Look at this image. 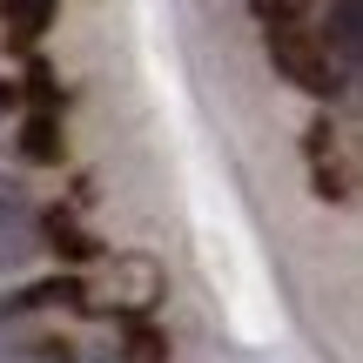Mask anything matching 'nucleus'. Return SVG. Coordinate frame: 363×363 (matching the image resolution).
<instances>
[{
    "instance_id": "obj_2",
    "label": "nucleus",
    "mask_w": 363,
    "mask_h": 363,
    "mask_svg": "<svg viewBox=\"0 0 363 363\" xmlns=\"http://www.w3.org/2000/svg\"><path fill=\"white\" fill-rule=\"evenodd\" d=\"M162 296H169V276H162V262H155V256H142V249H121V256L101 269V283H88V289H81V310L148 316Z\"/></svg>"
},
{
    "instance_id": "obj_5",
    "label": "nucleus",
    "mask_w": 363,
    "mask_h": 363,
    "mask_svg": "<svg viewBox=\"0 0 363 363\" xmlns=\"http://www.w3.org/2000/svg\"><path fill=\"white\" fill-rule=\"evenodd\" d=\"M323 48L337 54V67H343V74H357V54H363V0H330Z\"/></svg>"
},
{
    "instance_id": "obj_3",
    "label": "nucleus",
    "mask_w": 363,
    "mask_h": 363,
    "mask_svg": "<svg viewBox=\"0 0 363 363\" xmlns=\"http://www.w3.org/2000/svg\"><path fill=\"white\" fill-rule=\"evenodd\" d=\"M34 249H40V208H34V195H27V182L0 175V276L21 269Z\"/></svg>"
},
{
    "instance_id": "obj_7",
    "label": "nucleus",
    "mask_w": 363,
    "mask_h": 363,
    "mask_svg": "<svg viewBox=\"0 0 363 363\" xmlns=\"http://www.w3.org/2000/svg\"><path fill=\"white\" fill-rule=\"evenodd\" d=\"M21 155L27 162H61V115L54 108H34L21 121Z\"/></svg>"
},
{
    "instance_id": "obj_10",
    "label": "nucleus",
    "mask_w": 363,
    "mask_h": 363,
    "mask_svg": "<svg viewBox=\"0 0 363 363\" xmlns=\"http://www.w3.org/2000/svg\"><path fill=\"white\" fill-rule=\"evenodd\" d=\"M128 363H169V337H162L148 316H135V323H128Z\"/></svg>"
},
{
    "instance_id": "obj_1",
    "label": "nucleus",
    "mask_w": 363,
    "mask_h": 363,
    "mask_svg": "<svg viewBox=\"0 0 363 363\" xmlns=\"http://www.w3.org/2000/svg\"><path fill=\"white\" fill-rule=\"evenodd\" d=\"M269 61H276V74H283L289 88L316 94V101H337V94L350 88V74L337 67V54L323 48V34H310L303 21H276L269 27Z\"/></svg>"
},
{
    "instance_id": "obj_12",
    "label": "nucleus",
    "mask_w": 363,
    "mask_h": 363,
    "mask_svg": "<svg viewBox=\"0 0 363 363\" xmlns=\"http://www.w3.org/2000/svg\"><path fill=\"white\" fill-rule=\"evenodd\" d=\"M27 94H34V108H54V67L48 61H27Z\"/></svg>"
},
{
    "instance_id": "obj_6",
    "label": "nucleus",
    "mask_w": 363,
    "mask_h": 363,
    "mask_svg": "<svg viewBox=\"0 0 363 363\" xmlns=\"http://www.w3.org/2000/svg\"><path fill=\"white\" fill-rule=\"evenodd\" d=\"M40 242H48L54 256H67V262H94V256H101V242H94L67 208H48V216H40Z\"/></svg>"
},
{
    "instance_id": "obj_4",
    "label": "nucleus",
    "mask_w": 363,
    "mask_h": 363,
    "mask_svg": "<svg viewBox=\"0 0 363 363\" xmlns=\"http://www.w3.org/2000/svg\"><path fill=\"white\" fill-rule=\"evenodd\" d=\"M54 13H61V0H0V34H7V48L27 54L54 27Z\"/></svg>"
},
{
    "instance_id": "obj_9",
    "label": "nucleus",
    "mask_w": 363,
    "mask_h": 363,
    "mask_svg": "<svg viewBox=\"0 0 363 363\" xmlns=\"http://www.w3.org/2000/svg\"><path fill=\"white\" fill-rule=\"evenodd\" d=\"M310 175H316V195H323V202H350V195H357V175H350V162H337V155L310 162Z\"/></svg>"
},
{
    "instance_id": "obj_8",
    "label": "nucleus",
    "mask_w": 363,
    "mask_h": 363,
    "mask_svg": "<svg viewBox=\"0 0 363 363\" xmlns=\"http://www.w3.org/2000/svg\"><path fill=\"white\" fill-rule=\"evenodd\" d=\"M81 276H54V283H34V289H21V303L13 310H81Z\"/></svg>"
},
{
    "instance_id": "obj_11",
    "label": "nucleus",
    "mask_w": 363,
    "mask_h": 363,
    "mask_svg": "<svg viewBox=\"0 0 363 363\" xmlns=\"http://www.w3.org/2000/svg\"><path fill=\"white\" fill-rule=\"evenodd\" d=\"M303 155H310V162L337 155V128H330V121H310V128H303Z\"/></svg>"
}]
</instances>
